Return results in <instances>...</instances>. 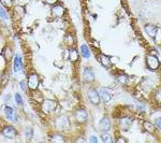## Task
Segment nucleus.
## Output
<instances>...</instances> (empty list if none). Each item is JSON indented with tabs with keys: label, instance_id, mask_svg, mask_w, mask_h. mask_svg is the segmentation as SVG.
I'll return each instance as SVG.
<instances>
[{
	"label": "nucleus",
	"instance_id": "f257e3e1",
	"mask_svg": "<svg viewBox=\"0 0 161 143\" xmlns=\"http://www.w3.org/2000/svg\"><path fill=\"white\" fill-rule=\"evenodd\" d=\"M146 66L149 68L150 70L155 71V70L159 69L160 60L158 59V57L155 56V55H147V56H146Z\"/></svg>",
	"mask_w": 161,
	"mask_h": 143
},
{
	"label": "nucleus",
	"instance_id": "f03ea898",
	"mask_svg": "<svg viewBox=\"0 0 161 143\" xmlns=\"http://www.w3.org/2000/svg\"><path fill=\"white\" fill-rule=\"evenodd\" d=\"M87 97H88V100L95 106H98L100 103V100H101L99 91H97L95 87H90L88 89V91H87Z\"/></svg>",
	"mask_w": 161,
	"mask_h": 143
},
{
	"label": "nucleus",
	"instance_id": "7ed1b4c3",
	"mask_svg": "<svg viewBox=\"0 0 161 143\" xmlns=\"http://www.w3.org/2000/svg\"><path fill=\"white\" fill-rule=\"evenodd\" d=\"M55 126H56V128H58L59 130L68 129L70 126L69 118L66 117V116H60V117H58L57 120L55 121Z\"/></svg>",
	"mask_w": 161,
	"mask_h": 143
},
{
	"label": "nucleus",
	"instance_id": "20e7f679",
	"mask_svg": "<svg viewBox=\"0 0 161 143\" xmlns=\"http://www.w3.org/2000/svg\"><path fill=\"white\" fill-rule=\"evenodd\" d=\"M74 116H75L76 122L80 123V124H84V123H86L87 120H88V114H87L85 109H77L74 113Z\"/></svg>",
	"mask_w": 161,
	"mask_h": 143
},
{
	"label": "nucleus",
	"instance_id": "39448f33",
	"mask_svg": "<svg viewBox=\"0 0 161 143\" xmlns=\"http://www.w3.org/2000/svg\"><path fill=\"white\" fill-rule=\"evenodd\" d=\"M99 95L101 100H103L104 102H109V101L112 100V97H113V91L109 88H105V87H102V88L99 89Z\"/></svg>",
	"mask_w": 161,
	"mask_h": 143
},
{
	"label": "nucleus",
	"instance_id": "423d86ee",
	"mask_svg": "<svg viewBox=\"0 0 161 143\" xmlns=\"http://www.w3.org/2000/svg\"><path fill=\"white\" fill-rule=\"evenodd\" d=\"M39 83H40V80H39V76L37 73H31L28 77V87L31 89V91H36L39 86Z\"/></svg>",
	"mask_w": 161,
	"mask_h": 143
},
{
	"label": "nucleus",
	"instance_id": "0eeeda50",
	"mask_svg": "<svg viewBox=\"0 0 161 143\" xmlns=\"http://www.w3.org/2000/svg\"><path fill=\"white\" fill-rule=\"evenodd\" d=\"M118 125L120 129L128 130L132 125V118H130L129 116H123L118 120Z\"/></svg>",
	"mask_w": 161,
	"mask_h": 143
},
{
	"label": "nucleus",
	"instance_id": "6e6552de",
	"mask_svg": "<svg viewBox=\"0 0 161 143\" xmlns=\"http://www.w3.org/2000/svg\"><path fill=\"white\" fill-rule=\"evenodd\" d=\"M2 135L6 138H9V139H13L17 136V130L15 129L12 126H6V127L2 129Z\"/></svg>",
	"mask_w": 161,
	"mask_h": 143
},
{
	"label": "nucleus",
	"instance_id": "1a4fd4ad",
	"mask_svg": "<svg viewBox=\"0 0 161 143\" xmlns=\"http://www.w3.org/2000/svg\"><path fill=\"white\" fill-rule=\"evenodd\" d=\"M56 106H57V102H56V101L45 100L44 102L42 103V110L44 111L45 113H51L55 110Z\"/></svg>",
	"mask_w": 161,
	"mask_h": 143
},
{
	"label": "nucleus",
	"instance_id": "9d476101",
	"mask_svg": "<svg viewBox=\"0 0 161 143\" xmlns=\"http://www.w3.org/2000/svg\"><path fill=\"white\" fill-rule=\"evenodd\" d=\"M144 30H145V32L153 39H155L158 33V28L156 27L155 25H153V24H146L145 27H144Z\"/></svg>",
	"mask_w": 161,
	"mask_h": 143
},
{
	"label": "nucleus",
	"instance_id": "9b49d317",
	"mask_svg": "<svg viewBox=\"0 0 161 143\" xmlns=\"http://www.w3.org/2000/svg\"><path fill=\"white\" fill-rule=\"evenodd\" d=\"M112 127V123H111V120H110V117H103L101 121H100V130H102V131H109L110 129H111Z\"/></svg>",
	"mask_w": 161,
	"mask_h": 143
},
{
	"label": "nucleus",
	"instance_id": "f8f14e48",
	"mask_svg": "<svg viewBox=\"0 0 161 143\" xmlns=\"http://www.w3.org/2000/svg\"><path fill=\"white\" fill-rule=\"evenodd\" d=\"M66 10L65 8L61 6V4H54L53 8H52V14L54 16H58V17H61V16H63V14H65Z\"/></svg>",
	"mask_w": 161,
	"mask_h": 143
},
{
	"label": "nucleus",
	"instance_id": "ddd939ff",
	"mask_svg": "<svg viewBox=\"0 0 161 143\" xmlns=\"http://www.w3.org/2000/svg\"><path fill=\"white\" fill-rule=\"evenodd\" d=\"M83 76H84V80L86 82H92L95 80V74H94V71H92L91 68H85L84 71H83Z\"/></svg>",
	"mask_w": 161,
	"mask_h": 143
},
{
	"label": "nucleus",
	"instance_id": "4468645a",
	"mask_svg": "<svg viewBox=\"0 0 161 143\" xmlns=\"http://www.w3.org/2000/svg\"><path fill=\"white\" fill-rule=\"evenodd\" d=\"M13 68L15 72H21L22 69H23V62H22V57L19 55H16L14 57V62H13Z\"/></svg>",
	"mask_w": 161,
	"mask_h": 143
},
{
	"label": "nucleus",
	"instance_id": "2eb2a0df",
	"mask_svg": "<svg viewBox=\"0 0 161 143\" xmlns=\"http://www.w3.org/2000/svg\"><path fill=\"white\" fill-rule=\"evenodd\" d=\"M4 112H6V115H7V117H8L9 120L13 121V122L17 121V118H16V115H15V112H14V110L11 108V106H7L6 108H4Z\"/></svg>",
	"mask_w": 161,
	"mask_h": 143
},
{
	"label": "nucleus",
	"instance_id": "dca6fc26",
	"mask_svg": "<svg viewBox=\"0 0 161 143\" xmlns=\"http://www.w3.org/2000/svg\"><path fill=\"white\" fill-rule=\"evenodd\" d=\"M99 62H101V65L105 68H110L111 67V59H110L109 56L104 54H100L99 55Z\"/></svg>",
	"mask_w": 161,
	"mask_h": 143
},
{
	"label": "nucleus",
	"instance_id": "f3484780",
	"mask_svg": "<svg viewBox=\"0 0 161 143\" xmlns=\"http://www.w3.org/2000/svg\"><path fill=\"white\" fill-rule=\"evenodd\" d=\"M142 125H143V128L147 132H149V134H154V132H155V127H156L155 124L148 122V121H144Z\"/></svg>",
	"mask_w": 161,
	"mask_h": 143
},
{
	"label": "nucleus",
	"instance_id": "a211bd4d",
	"mask_svg": "<svg viewBox=\"0 0 161 143\" xmlns=\"http://www.w3.org/2000/svg\"><path fill=\"white\" fill-rule=\"evenodd\" d=\"M68 53H69V58L72 62H75L79 60V53H77V51L75 50V48L71 47L69 51H68Z\"/></svg>",
	"mask_w": 161,
	"mask_h": 143
},
{
	"label": "nucleus",
	"instance_id": "6ab92c4d",
	"mask_svg": "<svg viewBox=\"0 0 161 143\" xmlns=\"http://www.w3.org/2000/svg\"><path fill=\"white\" fill-rule=\"evenodd\" d=\"M80 54H82V56L84 58H86V59L90 57V51L86 44H83L80 47Z\"/></svg>",
	"mask_w": 161,
	"mask_h": 143
},
{
	"label": "nucleus",
	"instance_id": "aec40b11",
	"mask_svg": "<svg viewBox=\"0 0 161 143\" xmlns=\"http://www.w3.org/2000/svg\"><path fill=\"white\" fill-rule=\"evenodd\" d=\"M101 140L104 143H111V142H113V139H112L111 135L107 134V131H105V134H103V135L101 136Z\"/></svg>",
	"mask_w": 161,
	"mask_h": 143
},
{
	"label": "nucleus",
	"instance_id": "412c9836",
	"mask_svg": "<svg viewBox=\"0 0 161 143\" xmlns=\"http://www.w3.org/2000/svg\"><path fill=\"white\" fill-rule=\"evenodd\" d=\"M154 99H155V101L158 105H161V87L158 91H155V94H154Z\"/></svg>",
	"mask_w": 161,
	"mask_h": 143
},
{
	"label": "nucleus",
	"instance_id": "4be33fe9",
	"mask_svg": "<svg viewBox=\"0 0 161 143\" xmlns=\"http://www.w3.org/2000/svg\"><path fill=\"white\" fill-rule=\"evenodd\" d=\"M0 2L2 3V6L6 8H10L13 4V0H0Z\"/></svg>",
	"mask_w": 161,
	"mask_h": 143
},
{
	"label": "nucleus",
	"instance_id": "5701e85b",
	"mask_svg": "<svg viewBox=\"0 0 161 143\" xmlns=\"http://www.w3.org/2000/svg\"><path fill=\"white\" fill-rule=\"evenodd\" d=\"M15 100H16V103L19 106L23 105V98H22V96L19 95V94H15Z\"/></svg>",
	"mask_w": 161,
	"mask_h": 143
},
{
	"label": "nucleus",
	"instance_id": "b1692460",
	"mask_svg": "<svg viewBox=\"0 0 161 143\" xmlns=\"http://www.w3.org/2000/svg\"><path fill=\"white\" fill-rule=\"evenodd\" d=\"M118 81L120 82L121 84H126L127 83V76H125V74H120V76H118Z\"/></svg>",
	"mask_w": 161,
	"mask_h": 143
},
{
	"label": "nucleus",
	"instance_id": "393cba45",
	"mask_svg": "<svg viewBox=\"0 0 161 143\" xmlns=\"http://www.w3.org/2000/svg\"><path fill=\"white\" fill-rule=\"evenodd\" d=\"M25 134H26V137H27V139H30V138L32 137L33 130L31 129V128H28V129H26V130H25Z\"/></svg>",
	"mask_w": 161,
	"mask_h": 143
},
{
	"label": "nucleus",
	"instance_id": "a878e982",
	"mask_svg": "<svg viewBox=\"0 0 161 143\" xmlns=\"http://www.w3.org/2000/svg\"><path fill=\"white\" fill-rule=\"evenodd\" d=\"M154 124H155V126L157 128H159V129H161V116H159V117H157L155 120V122H154Z\"/></svg>",
	"mask_w": 161,
	"mask_h": 143
},
{
	"label": "nucleus",
	"instance_id": "bb28decb",
	"mask_svg": "<svg viewBox=\"0 0 161 143\" xmlns=\"http://www.w3.org/2000/svg\"><path fill=\"white\" fill-rule=\"evenodd\" d=\"M73 42H74V41H73V38L70 35H68L67 37H66V43H67V44H69V45H72Z\"/></svg>",
	"mask_w": 161,
	"mask_h": 143
},
{
	"label": "nucleus",
	"instance_id": "cd10ccee",
	"mask_svg": "<svg viewBox=\"0 0 161 143\" xmlns=\"http://www.w3.org/2000/svg\"><path fill=\"white\" fill-rule=\"evenodd\" d=\"M0 17L3 18V19H6L7 17H8V16H7L6 11H4V9H2L1 7H0Z\"/></svg>",
	"mask_w": 161,
	"mask_h": 143
},
{
	"label": "nucleus",
	"instance_id": "c85d7f7f",
	"mask_svg": "<svg viewBox=\"0 0 161 143\" xmlns=\"http://www.w3.org/2000/svg\"><path fill=\"white\" fill-rule=\"evenodd\" d=\"M89 142H91V143H97V142H98V139H97V138L95 137V136H90Z\"/></svg>",
	"mask_w": 161,
	"mask_h": 143
},
{
	"label": "nucleus",
	"instance_id": "c756f323",
	"mask_svg": "<svg viewBox=\"0 0 161 143\" xmlns=\"http://www.w3.org/2000/svg\"><path fill=\"white\" fill-rule=\"evenodd\" d=\"M44 1L46 2V3H48V4H56L58 0H44Z\"/></svg>",
	"mask_w": 161,
	"mask_h": 143
},
{
	"label": "nucleus",
	"instance_id": "7c9ffc66",
	"mask_svg": "<svg viewBox=\"0 0 161 143\" xmlns=\"http://www.w3.org/2000/svg\"><path fill=\"white\" fill-rule=\"evenodd\" d=\"M115 141H116L117 143H118V142H124V143H126V142H127V140H126V139H124V138H120V137H119V138H117V139L115 140Z\"/></svg>",
	"mask_w": 161,
	"mask_h": 143
},
{
	"label": "nucleus",
	"instance_id": "2f4dec72",
	"mask_svg": "<svg viewBox=\"0 0 161 143\" xmlns=\"http://www.w3.org/2000/svg\"><path fill=\"white\" fill-rule=\"evenodd\" d=\"M21 88L23 89V91H26V82L24 81L21 82Z\"/></svg>",
	"mask_w": 161,
	"mask_h": 143
},
{
	"label": "nucleus",
	"instance_id": "473e14b6",
	"mask_svg": "<svg viewBox=\"0 0 161 143\" xmlns=\"http://www.w3.org/2000/svg\"><path fill=\"white\" fill-rule=\"evenodd\" d=\"M53 140H57V141H63L62 138H60L59 136H55V137L53 138Z\"/></svg>",
	"mask_w": 161,
	"mask_h": 143
}]
</instances>
